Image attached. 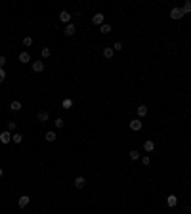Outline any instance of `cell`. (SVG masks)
I'll list each match as a JSON object with an SVG mask.
<instances>
[{
  "label": "cell",
  "mask_w": 191,
  "mask_h": 214,
  "mask_svg": "<svg viewBox=\"0 0 191 214\" xmlns=\"http://www.w3.org/2000/svg\"><path fill=\"white\" fill-rule=\"evenodd\" d=\"M170 17L176 19V21H178V19H182V17H184V12H182V8H172V10H170Z\"/></svg>",
  "instance_id": "obj_1"
},
{
  "label": "cell",
  "mask_w": 191,
  "mask_h": 214,
  "mask_svg": "<svg viewBox=\"0 0 191 214\" xmlns=\"http://www.w3.org/2000/svg\"><path fill=\"white\" fill-rule=\"evenodd\" d=\"M0 142H2V144H10V142H12V134H10V130H4V132L0 134Z\"/></svg>",
  "instance_id": "obj_2"
},
{
  "label": "cell",
  "mask_w": 191,
  "mask_h": 214,
  "mask_svg": "<svg viewBox=\"0 0 191 214\" xmlns=\"http://www.w3.org/2000/svg\"><path fill=\"white\" fill-rule=\"evenodd\" d=\"M166 205H168V207H176V205H178V197H176V195H168V197H166Z\"/></svg>",
  "instance_id": "obj_3"
},
{
  "label": "cell",
  "mask_w": 191,
  "mask_h": 214,
  "mask_svg": "<svg viewBox=\"0 0 191 214\" xmlns=\"http://www.w3.org/2000/svg\"><path fill=\"white\" fill-rule=\"evenodd\" d=\"M92 23H94V25H99V27H101V25H103V13H96L94 17H92Z\"/></svg>",
  "instance_id": "obj_4"
},
{
  "label": "cell",
  "mask_w": 191,
  "mask_h": 214,
  "mask_svg": "<svg viewBox=\"0 0 191 214\" xmlns=\"http://www.w3.org/2000/svg\"><path fill=\"white\" fill-rule=\"evenodd\" d=\"M29 201H31V197L29 195H21L19 197V208H25L27 205H29Z\"/></svg>",
  "instance_id": "obj_5"
},
{
  "label": "cell",
  "mask_w": 191,
  "mask_h": 214,
  "mask_svg": "<svg viewBox=\"0 0 191 214\" xmlns=\"http://www.w3.org/2000/svg\"><path fill=\"white\" fill-rule=\"evenodd\" d=\"M59 21H63V23H67V25H69V21H71V13L63 10V12L59 13Z\"/></svg>",
  "instance_id": "obj_6"
},
{
  "label": "cell",
  "mask_w": 191,
  "mask_h": 214,
  "mask_svg": "<svg viewBox=\"0 0 191 214\" xmlns=\"http://www.w3.org/2000/svg\"><path fill=\"white\" fill-rule=\"evenodd\" d=\"M84 185H86V180H84L82 176H76L75 178V187H78V189H82Z\"/></svg>",
  "instance_id": "obj_7"
},
{
  "label": "cell",
  "mask_w": 191,
  "mask_h": 214,
  "mask_svg": "<svg viewBox=\"0 0 191 214\" xmlns=\"http://www.w3.org/2000/svg\"><path fill=\"white\" fill-rule=\"evenodd\" d=\"M32 71H34V73H42V71H44V63L42 61H34L32 63Z\"/></svg>",
  "instance_id": "obj_8"
},
{
  "label": "cell",
  "mask_w": 191,
  "mask_h": 214,
  "mask_svg": "<svg viewBox=\"0 0 191 214\" xmlns=\"http://www.w3.org/2000/svg\"><path fill=\"white\" fill-rule=\"evenodd\" d=\"M130 128H132V130H141V120L140 119L130 120Z\"/></svg>",
  "instance_id": "obj_9"
},
{
  "label": "cell",
  "mask_w": 191,
  "mask_h": 214,
  "mask_svg": "<svg viewBox=\"0 0 191 214\" xmlns=\"http://www.w3.org/2000/svg\"><path fill=\"white\" fill-rule=\"evenodd\" d=\"M75 31H76V27L75 25H73V23H69V25H67V27H65V35H67V37H73V35H75Z\"/></svg>",
  "instance_id": "obj_10"
},
{
  "label": "cell",
  "mask_w": 191,
  "mask_h": 214,
  "mask_svg": "<svg viewBox=\"0 0 191 214\" xmlns=\"http://www.w3.org/2000/svg\"><path fill=\"white\" fill-rule=\"evenodd\" d=\"M19 61L21 63H29L31 61V56H29L27 52H21V54H19Z\"/></svg>",
  "instance_id": "obj_11"
},
{
  "label": "cell",
  "mask_w": 191,
  "mask_h": 214,
  "mask_svg": "<svg viewBox=\"0 0 191 214\" xmlns=\"http://www.w3.org/2000/svg\"><path fill=\"white\" fill-rule=\"evenodd\" d=\"M143 149H145L147 153H149V151H153V149H155V144H153L151 140H147L145 144H143Z\"/></svg>",
  "instance_id": "obj_12"
},
{
  "label": "cell",
  "mask_w": 191,
  "mask_h": 214,
  "mask_svg": "<svg viewBox=\"0 0 191 214\" xmlns=\"http://www.w3.org/2000/svg\"><path fill=\"white\" fill-rule=\"evenodd\" d=\"M182 12H184V15L191 13V0H187V2L184 4V8H182Z\"/></svg>",
  "instance_id": "obj_13"
},
{
  "label": "cell",
  "mask_w": 191,
  "mask_h": 214,
  "mask_svg": "<svg viewBox=\"0 0 191 214\" xmlns=\"http://www.w3.org/2000/svg\"><path fill=\"white\" fill-rule=\"evenodd\" d=\"M10 109H12V111H21V101H12V103H10Z\"/></svg>",
  "instance_id": "obj_14"
},
{
  "label": "cell",
  "mask_w": 191,
  "mask_h": 214,
  "mask_svg": "<svg viewBox=\"0 0 191 214\" xmlns=\"http://www.w3.org/2000/svg\"><path fill=\"white\" fill-rule=\"evenodd\" d=\"M103 56L107 57V59H111V57L115 56V50L113 48H105V50H103Z\"/></svg>",
  "instance_id": "obj_15"
},
{
  "label": "cell",
  "mask_w": 191,
  "mask_h": 214,
  "mask_svg": "<svg viewBox=\"0 0 191 214\" xmlns=\"http://www.w3.org/2000/svg\"><path fill=\"white\" fill-rule=\"evenodd\" d=\"M46 142H56L57 140V136H56V132H46Z\"/></svg>",
  "instance_id": "obj_16"
},
{
  "label": "cell",
  "mask_w": 191,
  "mask_h": 214,
  "mask_svg": "<svg viewBox=\"0 0 191 214\" xmlns=\"http://www.w3.org/2000/svg\"><path fill=\"white\" fill-rule=\"evenodd\" d=\"M147 115V107L145 105H140L138 107V117H145Z\"/></svg>",
  "instance_id": "obj_17"
},
{
  "label": "cell",
  "mask_w": 191,
  "mask_h": 214,
  "mask_svg": "<svg viewBox=\"0 0 191 214\" xmlns=\"http://www.w3.org/2000/svg\"><path fill=\"white\" fill-rule=\"evenodd\" d=\"M99 31H101L103 35H109V33H111V25H107V23H103V25L99 27Z\"/></svg>",
  "instance_id": "obj_18"
},
{
  "label": "cell",
  "mask_w": 191,
  "mask_h": 214,
  "mask_svg": "<svg viewBox=\"0 0 191 214\" xmlns=\"http://www.w3.org/2000/svg\"><path fill=\"white\" fill-rule=\"evenodd\" d=\"M12 142H15V144H21V142H23V136H21V134H12Z\"/></svg>",
  "instance_id": "obj_19"
},
{
  "label": "cell",
  "mask_w": 191,
  "mask_h": 214,
  "mask_svg": "<svg viewBox=\"0 0 191 214\" xmlns=\"http://www.w3.org/2000/svg\"><path fill=\"white\" fill-rule=\"evenodd\" d=\"M38 120H40V122H46V120H48V113H46V111H40V113H38Z\"/></svg>",
  "instance_id": "obj_20"
},
{
  "label": "cell",
  "mask_w": 191,
  "mask_h": 214,
  "mask_svg": "<svg viewBox=\"0 0 191 214\" xmlns=\"http://www.w3.org/2000/svg\"><path fill=\"white\" fill-rule=\"evenodd\" d=\"M61 105H63L65 109H71V107H73V100H69V98H65V100H63V103H61Z\"/></svg>",
  "instance_id": "obj_21"
},
{
  "label": "cell",
  "mask_w": 191,
  "mask_h": 214,
  "mask_svg": "<svg viewBox=\"0 0 191 214\" xmlns=\"http://www.w3.org/2000/svg\"><path fill=\"white\" fill-rule=\"evenodd\" d=\"M128 155H130V159H132V161H138V159H140V151H136V149H134V151H130Z\"/></svg>",
  "instance_id": "obj_22"
},
{
  "label": "cell",
  "mask_w": 191,
  "mask_h": 214,
  "mask_svg": "<svg viewBox=\"0 0 191 214\" xmlns=\"http://www.w3.org/2000/svg\"><path fill=\"white\" fill-rule=\"evenodd\" d=\"M122 48H124V46H122V42H115V44H113V50H115V52H121Z\"/></svg>",
  "instance_id": "obj_23"
},
{
  "label": "cell",
  "mask_w": 191,
  "mask_h": 214,
  "mask_svg": "<svg viewBox=\"0 0 191 214\" xmlns=\"http://www.w3.org/2000/svg\"><path fill=\"white\" fill-rule=\"evenodd\" d=\"M54 124H56V128H63V119H56Z\"/></svg>",
  "instance_id": "obj_24"
},
{
  "label": "cell",
  "mask_w": 191,
  "mask_h": 214,
  "mask_svg": "<svg viewBox=\"0 0 191 214\" xmlns=\"http://www.w3.org/2000/svg\"><path fill=\"white\" fill-rule=\"evenodd\" d=\"M23 44H25V46H31V44H32V38H31V37H25V38H23Z\"/></svg>",
  "instance_id": "obj_25"
},
{
  "label": "cell",
  "mask_w": 191,
  "mask_h": 214,
  "mask_svg": "<svg viewBox=\"0 0 191 214\" xmlns=\"http://www.w3.org/2000/svg\"><path fill=\"white\" fill-rule=\"evenodd\" d=\"M40 54H42V57H48V56H50V48H42Z\"/></svg>",
  "instance_id": "obj_26"
},
{
  "label": "cell",
  "mask_w": 191,
  "mask_h": 214,
  "mask_svg": "<svg viewBox=\"0 0 191 214\" xmlns=\"http://www.w3.org/2000/svg\"><path fill=\"white\" fill-rule=\"evenodd\" d=\"M8 130H10V132H12V130H15V122H13V120H10V122H8Z\"/></svg>",
  "instance_id": "obj_27"
},
{
  "label": "cell",
  "mask_w": 191,
  "mask_h": 214,
  "mask_svg": "<svg viewBox=\"0 0 191 214\" xmlns=\"http://www.w3.org/2000/svg\"><path fill=\"white\" fill-rule=\"evenodd\" d=\"M4 65H6V57L0 56V69H4Z\"/></svg>",
  "instance_id": "obj_28"
},
{
  "label": "cell",
  "mask_w": 191,
  "mask_h": 214,
  "mask_svg": "<svg viewBox=\"0 0 191 214\" xmlns=\"http://www.w3.org/2000/svg\"><path fill=\"white\" fill-rule=\"evenodd\" d=\"M141 163H143V164H145V166H147V164L151 163V159H149V157H147V155H145V157H141Z\"/></svg>",
  "instance_id": "obj_29"
},
{
  "label": "cell",
  "mask_w": 191,
  "mask_h": 214,
  "mask_svg": "<svg viewBox=\"0 0 191 214\" xmlns=\"http://www.w3.org/2000/svg\"><path fill=\"white\" fill-rule=\"evenodd\" d=\"M4 78H6V71L0 69V82H4Z\"/></svg>",
  "instance_id": "obj_30"
},
{
  "label": "cell",
  "mask_w": 191,
  "mask_h": 214,
  "mask_svg": "<svg viewBox=\"0 0 191 214\" xmlns=\"http://www.w3.org/2000/svg\"><path fill=\"white\" fill-rule=\"evenodd\" d=\"M2 176H4V170H2V168H0V178H2Z\"/></svg>",
  "instance_id": "obj_31"
}]
</instances>
